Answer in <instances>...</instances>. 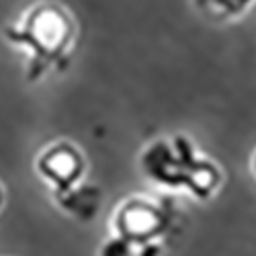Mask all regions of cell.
Wrapping results in <instances>:
<instances>
[{
    "mask_svg": "<svg viewBox=\"0 0 256 256\" xmlns=\"http://www.w3.org/2000/svg\"><path fill=\"white\" fill-rule=\"evenodd\" d=\"M2 37L27 56L25 80L35 84L70 66L78 25L72 12L56 0H37L16 23L2 27Z\"/></svg>",
    "mask_w": 256,
    "mask_h": 256,
    "instance_id": "cell-1",
    "label": "cell"
},
{
    "mask_svg": "<svg viewBox=\"0 0 256 256\" xmlns=\"http://www.w3.org/2000/svg\"><path fill=\"white\" fill-rule=\"evenodd\" d=\"M142 168L156 182L186 186L199 199L211 197L222 182L220 168L211 160L201 158L184 136L150 144L142 154Z\"/></svg>",
    "mask_w": 256,
    "mask_h": 256,
    "instance_id": "cell-2",
    "label": "cell"
},
{
    "mask_svg": "<svg viewBox=\"0 0 256 256\" xmlns=\"http://www.w3.org/2000/svg\"><path fill=\"white\" fill-rule=\"evenodd\" d=\"M39 176L54 186V195L64 209H74L86 199L92 188L88 184H80L86 162L78 148L70 142H56L39 152L35 160Z\"/></svg>",
    "mask_w": 256,
    "mask_h": 256,
    "instance_id": "cell-3",
    "label": "cell"
},
{
    "mask_svg": "<svg viewBox=\"0 0 256 256\" xmlns=\"http://www.w3.org/2000/svg\"><path fill=\"white\" fill-rule=\"evenodd\" d=\"M168 218L170 211L166 209V205L136 197L125 201L117 209L113 226L119 234V240L127 246L136 242L148 246L152 238L160 236L164 232V228L168 226Z\"/></svg>",
    "mask_w": 256,
    "mask_h": 256,
    "instance_id": "cell-4",
    "label": "cell"
},
{
    "mask_svg": "<svg viewBox=\"0 0 256 256\" xmlns=\"http://www.w3.org/2000/svg\"><path fill=\"white\" fill-rule=\"evenodd\" d=\"M197 6L220 18H236L248 12L256 0H195Z\"/></svg>",
    "mask_w": 256,
    "mask_h": 256,
    "instance_id": "cell-5",
    "label": "cell"
},
{
    "mask_svg": "<svg viewBox=\"0 0 256 256\" xmlns=\"http://www.w3.org/2000/svg\"><path fill=\"white\" fill-rule=\"evenodd\" d=\"M252 170H254V174H256V152H254V158H252Z\"/></svg>",
    "mask_w": 256,
    "mask_h": 256,
    "instance_id": "cell-6",
    "label": "cell"
},
{
    "mask_svg": "<svg viewBox=\"0 0 256 256\" xmlns=\"http://www.w3.org/2000/svg\"><path fill=\"white\" fill-rule=\"evenodd\" d=\"M2 201H4V193H2V186H0V207H2Z\"/></svg>",
    "mask_w": 256,
    "mask_h": 256,
    "instance_id": "cell-7",
    "label": "cell"
}]
</instances>
